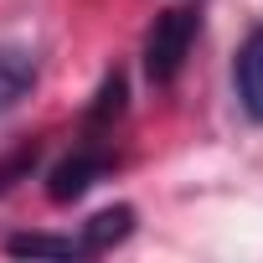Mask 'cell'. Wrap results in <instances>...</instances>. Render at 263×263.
Segmentation results:
<instances>
[{"instance_id":"obj_1","label":"cell","mask_w":263,"mask_h":263,"mask_svg":"<svg viewBox=\"0 0 263 263\" xmlns=\"http://www.w3.org/2000/svg\"><path fill=\"white\" fill-rule=\"evenodd\" d=\"M196 36H201V0H186V6H171V11H160L155 16V26L145 31V78L155 83V88H171L176 78H181V67H186V57H191V47H196Z\"/></svg>"},{"instance_id":"obj_2","label":"cell","mask_w":263,"mask_h":263,"mask_svg":"<svg viewBox=\"0 0 263 263\" xmlns=\"http://www.w3.org/2000/svg\"><path fill=\"white\" fill-rule=\"evenodd\" d=\"M108 140H114V135H88V129H83V145H78L67 160L52 165V176H47V196H52L57 206L88 196V186L103 181V176L114 171V150H108Z\"/></svg>"},{"instance_id":"obj_3","label":"cell","mask_w":263,"mask_h":263,"mask_svg":"<svg viewBox=\"0 0 263 263\" xmlns=\"http://www.w3.org/2000/svg\"><path fill=\"white\" fill-rule=\"evenodd\" d=\"M237 103L248 119L263 124V26H253L237 47Z\"/></svg>"},{"instance_id":"obj_4","label":"cell","mask_w":263,"mask_h":263,"mask_svg":"<svg viewBox=\"0 0 263 263\" xmlns=\"http://www.w3.org/2000/svg\"><path fill=\"white\" fill-rule=\"evenodd\" d=\"M36 88V57L21 47H0V114H11Z\"/></svg>"},{"instance_id":"obj_5","label":"cell","mask_w":263,"mask_h":263,"mask_svg":"<svg viewBox=\"0 0 263 263\" xmlns=\"http://www.w3.org/2000/svg\"><path fill=\"white\" fill-rule=\"evenodd\" d=\"M129 232H135V206H108V212L88 217L78 237H83V248H88V258H93V253H108L114 242H124Z\"/></svg>"},{"instance_id":"obj_6","label":"cell","mask_w":263,"mask_h":263,"mask_svg":"<svg viewBox=\"0 0 263 263\" xmlns=\"http://www.w3.org/2000/svg\"><path fill=\"white\" fill-rule=\"evenodd\" d=\"M11 258H88L83 237H57V232H16L6 237Z\"/></svg>"},{"instance_id":"obj_7","label":"cell","mask_w":263,"mask_h":263,"mask_svg":"<svg viewBox=\"0 0 263 263\" xmlns=\"http://www.w3.org/2000/svg\"><path fill=\"white\" fill-rule=\"evenodd\" d=\"M31 165H36V145H21L11 160H0V191H6V186H16L21 176H31Z\"/></svg>"}]
</instances>
